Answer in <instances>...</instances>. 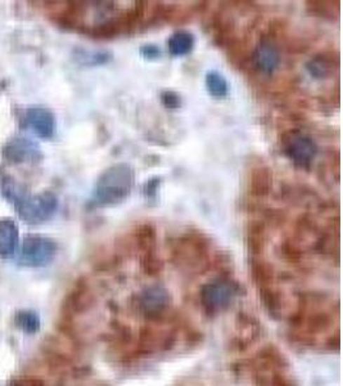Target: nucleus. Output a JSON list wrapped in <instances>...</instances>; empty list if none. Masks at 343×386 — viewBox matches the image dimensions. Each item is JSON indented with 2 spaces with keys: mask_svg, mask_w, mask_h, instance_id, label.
<instances>
[{
  "mask_svg": "<svg viewBox=\"0 0 343 386\" xmlns=\"http://www.w3.org/2000/svg\"><path fill=\"white\" fill-rule=\"evenodd\" d=\"M161 102L168 109H177L182 106L180 95L173 91H163L161 93Z\"/></svg>",
  "mask_w": 343,
  "mask_h": 386,
  "instance_id": "17",
  "label": "nucleus"
},
{
  "mask_svg": "<svg viewBox=\"0 0 343 386\" xmlns=\"http://www.w3.org/2000/svg\"><path fill=\"white\" fill-rule=\"evenodd\" d=\"M168 51L174 57H184L194 48V36L188 31H177L168 39Z\"/></svg>",
  "mask_w": 343,
  "mask_h": 386,
  "instance_id": "11",
  "label": "nucleus"
},
{
  "mask_svg": "<svg viewBox=\"0 0 343 386\" xmlns=\"http://www.w3.org/2000/svg\"><path fill=\"white\" fill-rule=\"evenodd\" d=\"M264 241H265L264 224H250V227H248V244H250V248L252 251H255V254H259L260 250H262Z\"/></svg>",
  "mask_w": 343,
  "mask_h": 386,
  "instance_id": "15",
  "label": "nucleus"
},
{
  "mask_svg": "<svg viewBox=\"0 0 343 386\" xmlns=\"http://www.w3.org/2000/svg\"><path fill=\"white\" fill-rule=\"evenodd\" d=\"M283 152L296 168L309 170L318 156V145L305 133L292 131L283 138Z\"/></svg>",
  "mask_w": 343,
  "mask_h": 386,
  "instance_id": "4",
  "label": "nucleus"
},
{
  "mask_svg": "<svg viewBox=\"0 0 343 386\" xmlns=\"http://www.w3.org/2000/svg\"><path fill=\"white\" fill-rule=\"evenodd\" d=\"M205 84H206V89L208 94L211 97H214L216 100H222L228 95L229 93V84L227 81L225 76L220 74L219 71H210L207 72L206 80H205Z\"/></svg>",
  "mask_w": 343,
  "mask_h": 386,
  "instance_id": "14",
  "label": "nucleus"
},
{
  "mask_svg": "<svg viewBox=\"0 0 343 386\" xmlns=\"http://www.w3.org/2000/svg\"><path fill=\"white\" fill-rule=\"evenodd\" d=\"M26 123L39 138H53L57 123L53 112L46 107H31L26 111Z\"/></svg>",
  "mask_w": 343,
  "mask_h": 386,
  "instance_id": "9",
  "label": "nucleus"
},
{
  "mask_svg": "<svg viewBox=\"0 0 343 386\" xmlns=\"http://www.w3.org/2000/svg\"><path fill=\"white\" fill-rule=\"evenodd\" d=\"M143 269L147 272V274L149 273V274H156V273H159L161 269V262L159 259H157V256L154 255V253H152L151 250L149 251H147L144 255V258H143Z\"/></svg>",
  "mask_w": 343,
  "mask_h": 386,
  "instance_id": "18",
  "label": "nucleus"
},
{
  "mask_svg": "<svg viewBox=\"0 0 343 386\" xmlns=\"http://www.w3.org/2000/svg\"><path fill=\"white\" fill-rule=\"evenodd\" d=\"M15 210L23 222L41 224L49 220L58 208V197L53 192L25 194L15 204Z\"/></svg>",
  "mask_w": 343,
  "mask_h": 386,
  "instance_id": "2",
  "label": "nucleus"
},
{
  "mask_svg": "<svg viewBox=\"0 0 343 386\" xmlns=\"http://www.w3.org/2000/svg\"><path fill=\"white\" fill-rule=\"evenodd\" d=\"M15 324L17 328H20L25 333L35 335L41 327V321L36 312L30 309H23L15 313Z\"/></svg>",
  "mask_w": 343,
  "mask_h": 386,
  "instance_id": "13",
  "label": "nucleus"
},
{
  "mask_svg": "<svg viewBox=\"0 0 343 386\" xmlns=\"http://www.w3.org/2000/svg\"><path fill=\"white\" fill-rule=\"evenodd\" d=\"M20 242L18 227L11 218H0V258L15 256Z\"/></svg>",
  "mask_w": 343,
  "mask_h": 386,
  "instance_id": "10",
  "label": "nucleus"
},
{
  "mask_svg": "<svg viewBox=\"0 0 343 386\" xmlns=\"http://www.w3.org/2000/svg\"><path fill=\"white\" fill-rule=\"evenodd\" d=\"M58 251L57 242L40 234H27L23 239L20 262L25 267L40 268L53 262Z\"/></svg>",
  "mask_w": 343,
  "mask_h": 386,
  "instance_id": "5",
  "label": "nucleus"
},
{
  "mask_svg": "<svg viewBox=\"0 0 343 386\" xmlns=\"http://www.w3.org/2000/svg\"><path fill=\"white\" fill-rule=\"evenodd\" d=\"M140 54L143 55V58H145V60L152 61V60L160 58L162 55V51L156 44H145V46L140 48Z\"/></svg>",
  "mask_w": 343,
  "mask_h": 386,
  "instance_id": "19",
  "label": "nucleus"
},
{
  "mask_svg": "<svg viewBox=\"0 0 343 386\" xmlns=\"http://www.w3.org/2000/svg\"><path fill=\"white\" fill-rule=\"evenodd\" d=\"M15 386H44V384L36 378H26V380H20Z\"/></svg>",
  "mask_w": 343,
  "mask_h": 386,
  "instance_id": "21",
  "label": "nucleus"
},
{
  "mask_svg": "<svg viewBox=\"0 0 343 386\" xmlns=\"http://www.w3.org/2000/svg\"><path fill=\"white\" fill-rule=\"evenodd\" d=\"M306 69L315 79H325L330 71V63L325 57H315L306 65Z\"/></svg>",
  "mask_w": 343,
  "mask_h": 386,
  "instance_id": "16",
  "label": "nucleus"
},
{
  "mask_svg": "<svg viewBox=\"0 0 343 386\" xmlns=\"http://www.w3.org/2000/svg\"><path fill=\"white\" fill-rule=\"evenodd\" d=\"M159 185H160V179H151L148 180L144 185V193L147 197H154L157 194V189H159Z\"/></svg>",
  "mask_w": 343,
  "mask_h": 386,
  "instance_id": "20",
  "label": "nucleus"
},
{
  "mask_svg": "<svg viewBox=\"0 0 343 386\" xmlns=\"http://www.w3.org/2000/svg\"><path fill=\"white\" fill-rule=\"evenodd\" d=\"M253 66L255 69L261 72L262 75H273L281 65V52L279 48L269 39H262L255 48L253 54Z\"/></svg>",
  "mask_w": 343,
  "mask_h": 386,
  "instance_id": "8",
  "label": "nucleus"
},
{
  "mask_svg": "<svg viewBox=\"0 0 343 386\" xmlns=\"http://www.w3.org/2000/svg\"><path fill=\"white\" fill-rule=\"evenodd\" d=\"M135 182V173L129 164L119 162L105 170L97 179L92 202L97 208H111L129 199Z\"/></svg>",
  "mask_w": 343,
  "mask_h": 386,
  "instance_id": "1",
  "label": "nucleus"
},
{
  "mask_svg": "<svg viewBox=\"0 0 343 386\" xmlns=\"http://www.w3.org/2000/svg\"><path fill=\"white\" fill-rule=\"evenodd\" d=\"M241 293L239 285L229 278H217L201 288V304L208 314H217L229 308Z\"/></svg>",
  "mask_w": 343,
  "mask_h": 386,
  "instance_id": "3",
  "label": "nucleus"
},
{
  "mask_svg": "<svg viewBox=\"0 0 343 386\" xmlns=\"http://www.w3.org/2000/svg\"><path fill=\"white\" fill-rule=\"evenodd\" d=\"M137 312L142 316L154 319L163 316L171 304L168 288L161 285L147 286L137 296Z\"/></svg>",
  "mask_w": 343,
  "mask_h": 386,
  "instance_id": "6",
  "label": "nucleus"
},
{
  "mask_svg": "<svg viewBox=\"0 0 343 386\" xmlns=\"http://www.w3.org/2000/svg\"><path fill=\"white\" fill-rule=\"evenodd\" d=\"M3 156L11 164H38L43 159V152L32 139L15 137L3 148Z\"/></svg>",
  "mask_w": 343,
  "mask_h": 386,
  "instance_id": "7",
  "label": "nucleus"
},
{
  "mask_svg": "<svg viewBox=\"0 0 343 386\" xmlns=\"http://www.w3.org/2000/svg\"><path fill=\"white\" fill-rule=\"evenodd\" d=\"M251 193L257 197H264L269 194L273 187V175L267 168H257L252 171L250 180Z\"/></svg>",
  "mask_w": 343,
  "mask_h": 386,
  "instance_id": "12",
  "label": "nucleus"
}]
</instances>
